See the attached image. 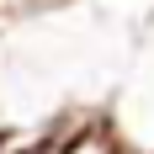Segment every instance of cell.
I'll return each instance as SVG.
<instances>
[{
	"label": "cell",
	"instance_id": "cell-5",
	"mask_svg": "<svg viewBox=\"0 0 154 154\" xmlns=\"http://www.w3.org/2000/svg\"><path fill=\"white\" fill-rule=\"evenodd\" d=\"M0 133H5V128H0Z\"/></svg>",
	"mask_w": 154,
	"mask_h": 154
},
{
	"label": "cell",
	"instance_id": "cell-1",
	"mask_svg": "<svg viewBox=\"0 0 154 154\" xmlns=\"http://www.w3.org/2000/svg\"><path fill=\"white\" fill-rule=\"evenodd\" d=\"M43 138L53 154H122V133H112L101 117H85V112H69L53 128H43Z\"/></svg>",
	"mask_w": 154,
	"mask_h": 154
},
{
	"label": "cell",
	"instance_id": "cell-3",
	"mask_svg": "<svg viewBox=\"0 0 154 154\" xmlns=\"http://www.w3.org/2000/svg\"><path fill=\"white\" fill-rule=\"evenodd\" d=\"M11 138H16V149H11V154H53L43 133H37V138H32V133H11Z\"/></svg>",
	"mask_w": 154,
	"mask_h": 154
},
{
	"label": "cell",
	"instance_id": "cell-6",
	"mask_svg": "<svg viewBox=\"0 0 154 154\" xmlns=\"http://www.w3.org/2000/svg\"><path fill=\"white\" fill-rule=\"evenodd\" d=\"M149 154H154V149H149Z\"/></svg>",
	"mask_w": 154,
	"mask_h": 154
},
{
	"label": "cell",
	"instance_id": "cell-4",
	"mask_svg": "<svg viewBox=\"0 0 154 154\" xmlns=\"http://www.w3.org/2000/svg\"><path fill=\"white\" fill-rule=\"evenodd\" d=\"M0 37H5V21H0Z\"/></svg>",
	"mask_w": 154,
	"mask_h": 154
},
{
	"label": "cell",
	"instance_id": "cell-2",
	"mask_svg": "<svg viewBox=\"0 0 154 154\" xmlns=\"http://www.w3.org/2000/svg\"><path fill=\"white\" fill-rule=\"evenodd\" d=\"M75 0H0V21H27V16H48V11H69Z\"/></svg>",
	"mask_w": 154,
	"mask_h": 154
}]
</instances>
